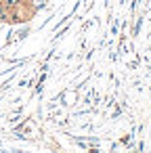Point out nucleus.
<instances>
[{
  "label": "nucleus",
  "instance_id": "f257e3e1",
  "mask_svg": "<svg viewBox=\"0 0 151 153\" xmlns=\"http://www.w3.org/2000/svg\"><path fill=\"white\" fill-rule=\"evenodd\" d=\"M0 4H2V0H0Z\"/></svg>",
  "mask_w": 151,
  "mask_h": 153
}]
</instances>
